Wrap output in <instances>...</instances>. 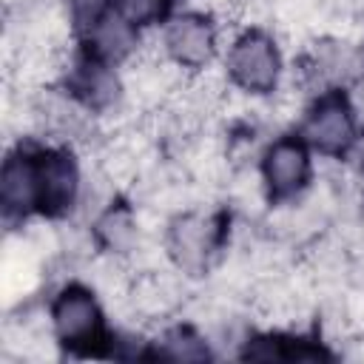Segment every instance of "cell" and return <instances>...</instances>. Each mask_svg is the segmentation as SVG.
<instances>
[{
	"label": "cell",
	"mask_w": 364,
	"mask_h": 364,
	"mask_svg": "<svg viewBox=\"0 0 364 364\" xmlns=\"http://www.w3.org/2000/svg\"><path fill=\"white\" fill-rule=\"evenodd\" d=\"M165 264L185 279L210 273L230 245V213L216 208H179L165 219L162 228Z\"/></svg>",
	"instance_id": "cell-1"
},
{
	"label": "cell",
	"mask_w": 364,
	"mask_h": 364,
	"mask_svg": "<svg viewBox=\"0 0 364 364\" xmlns=\"http://www.w3.org/2000/svg\"><path fill=\"white\" fill-rule=\"evenodd\" d=\"M48 327L60 350L71 355H102L111 347L108 310L102 296L88 282L60 284L46 304Z\"/></svg>",
	"instance_id": "cell-2"
},
{
	"label": "cell",
	"mask_w": 364,
	"mask_h": 364,
	"mask_svg": "<svg viewBox=\"0 0 364 364\" xmlns=\"http://www.w3.org/2000/svg\"><path fill=\"white\" fill-rule=\"evenodd\" d=\"M219 65L239 94L256 100L273 97L287 77L282 37L264 26H239L228 37Z\"/></svg>",
	"instance_id": "cell-3"
},
{
	"label": "cell",
	"mask_w": 364,
	"mask_h": 364,
	"mask_svg": "<svg viewBox=\"0 0 364 364\" xmlns=\"http://www.w3.org/2000/svg\"><path fill=\"white\" fill-rule=\"evenodd\" d=\"M296 134L307 142V148L324 159H347L355 154L364 125L358 119V111L350 100V91H324L316 94L301 117Z\"/></svg>",
	"instance_id": "cell-4"
},
{
	"label": "cell",
	"mask_w": 364,
	"mask_h": 364,
	"mask_svg": "<svg viewBox=\"0 0 364 364\" xmlns=\"http://www.w3.org/2000/svg\"><path fill=\"white\" fill-rule=\"evenodd\" d=\"M222 31L225 28L213 11L185 9L171 14L162 23L159 48L176 68H182L185 74H193L222 60V48H225Z\"/></svg>",
	"instance_id": "cell-5"
},
{
	"label": "cell",
	"mask_w": 364,
	"mask_h": 364,
	"mask_svg": "<svg viewBox=\"0 0 364 364\" xmlns=\"http://www.w3.org/2000/svg\"><path fill=\"white\" fill-rule=\"evenodd\" d=\"M316 154L299 134H279L259 148L256 171L270 205L301 199L313 188Z\"/></svg>",
	"instance_id": "cell-6"
},
{
	"label": "cell",
	"mask_w": 364,
	"mask_h": 364,
	"mask_svg": "<svg viewBox=\"0 0 364 364\" xmlns=\"http://www.w3.org/2000/svg\"><path fill=\"white\" fill-rule=\"evenodd\" d=\"M40 171V219L65 222L82 208L85 193V168L71 145H40L37 148Z\"/></svg>",
	"instance_id": "cell-7"
},
{
	"label": "cell",
	"mask_w": 364,
	"mask_h": 364,
	"mask_svg": "<svg viewBox=\"0 0 364 364\" xmlns=\"http://www.w3.org/2000/svg\"><path fill=\"white\" fill-rule=\"evenodd\" d=\"M37 142L20 139L6 151L0 168V205L9 222L26 225L40 216V171H37Z\"/></svg>",
	"instance_id": "cell-8"
},
{
	"label": "cell",
	"mask_w": 364,
	"mask_h": 364,
	"mask_svg": "<svg viewBox=\"0 0 364 364\" xmlns=\"http://www.w3.org/2000/svg\"><path fill=\"white\" fill-rule=\"evenodd\" d=\"M88 225H91V236H94L97 253H102V256L122 259V262L131 264L145 250V233H142L139 213L122 193L108 199L88 219Z\"/></svg>",
	"instance_id": "cell-9"
},
{
	"label": "cell",
	"mask_w": 364,
	"mask_h": 364,
	"mask_svg": "<svg viewBox=\"0 0 364 364\" xmlns=\"http://www.w3.org/2000/svg\"><path fill=\"white\" fill-rule=\"evenodd\" d=\"M142 34L136 26H131L117 9L105 14L100 23H94L88 31L77 37V48L85 57H94L100 63L125 68L139 51H142Z\"/></svg>",
	"instance_id": "cell-10"
},
{
	"label": "cell",
	"mask_w": 364,
	"mask_h": 364,
	"mask_svg": "<svg viewBox=\"0 0 364 364\" xmlns=\"http://www.w3.org/2000/svg\"><path fill=\"white\" fill-rule=\"evenodd\" d=\"M151 344V353L154 358H165V361H205L213 355L210 350V338L193 327V324H165L159 330V336Z\"/></svg>",
	"instance_id": "cell-11"
},
{
	"label": "cell",
	"mask_w": 364,
	"mask_h": 364,
	"mask_svg": "<svg viewBox=\"0 0 364 364\" xmlns=\"http://www.w3.org/2000/svg\"><path fill=\"white\" fill-rule=\"evenodd\" d=\"M171 6H173V0H117V11L139 31L162 26L173 14Z\"/></svg>",
	"instance_id": "cell-12"
},
{
	"label": "cell",
	"mask_w": 364,
	"mask_h": 364,
	"mask_svg": "<svg viewBox=\"0 0 364 364\" xmlns=\"http://www.w3.org/2000/svg\"><path fill=\"white\" fill-rule=\"evenodd\" d=\"M65 17L74 28V40L117 9V0H63Z\"/></svg>",
	"instance_id": "cell-13"
}]
</instances>
